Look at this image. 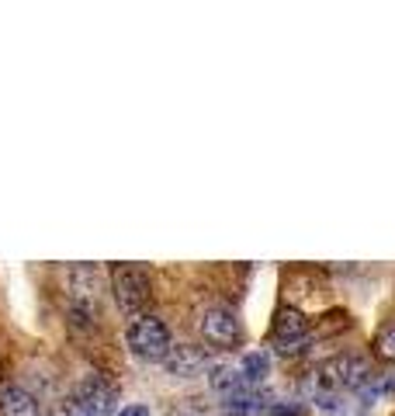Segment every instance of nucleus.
<instances>
[{
	"label": "nucleus",
	"mask_w": 395,
	"mask_h": 416,
	"mask_svg": "<svg viewBox=\"0 0 395 416\" xmlns=\"http://www.w3.org/2000/svg\"><path fill=\"white\" fill-rule=\"evenodd\" d=\"M170 330L163 326V319L157 316H142V319H135L129 330V350L135 358H142V361H167V354H170Z\"/></svg>",
	"instance_id": "nucleus-1"
},
{
	"label": "nucleus",
	"mask_w": 395,
	"mask_h": 416,
	"mask_svg": "<svg viewBox=\"0 0 395 416\" xmlns=\"http://www.w3.org/2000/svg\"><path fill=\"white\" fill-rule=\"evenodd\" d=\"M371 382H374V375H371V364L364 358H357V354H340V358H333V361L326 364L322 371H319V385H347V389H368Z\"/></svg>",
	"instance_id": "nucleus-2"
},
{
	"label": "nucleus",
	"mask_w": 395,
	"mask_h": 416,
	"mask_svg": "<svg viewBox=\"0 0 395 416\" xmlns=\"http://www.w3.org/2000/svg\"><path fill=\"white\" fill-rule=\"evenodd\" d=\"M111 281H115V298H118V309L125 316H135L142 312V306L149 302V278L139 271V267H115L111 271Z\"/></svg>",
	"instance_id": "nucleus-3"
},
{
	"label": "nucleus",
	"mask_w": 395,
	"mask_h": 416,
	"mask_svg": "<svg viewBox=\"0 0 395 416\" xmlns=\"http://www.w3.org/2000/svg\"><path fill=\"white\" fill-rule=\"evenodd\" d=\"M201 337L209 343H215V347H236L239 319L229 309H222V306H211L205 312V319H201Z\"/></svg>",
	"instance_id": "nucleus-4"
},
{
	"label": "nucleus",
	"mask_w": 395,
	"mask_h": 416,
	"mask_svg": "<svg viewBox=\"0 0 395 416\" xmlns=\"http://www.w3.org/2000/svg\"><path fill=\"white\" fill-rule=\"evenodd\" d=\"M73 395L90 410V416H111L115 413V402H118L115 389L107 385L101 375H87L77 389H73Z\"/></svg>",
	"instance_id": "nucleus-5"
},
{
	"label": "nucleus",
	"mask_w": 395,
	"mask_h": 416,
	"mask_svg": "<svg viewBox=\"0 0 395 416\" xmlns=\"http://www.w3.org/2000/svg\"><path fill=\"white\" fill-rule=\"evenodd\" d=\"M274 337H278V350L281 354H298L305 347V319H302V312H295V309L278 312Z\"/></svg>",
	"instance_id": "nucleus-6"
},
{
	"label": "nucleus",
	"mask_w": 395,
	"mask_h": 416,
	"mask_svg": "<svg viewBox=\"0 0 395 416\" xmlns=\"http://www.w3.org/2000/svg\"><path fill=\"white\" fill-rule=\"evenodd\" d=\"M167 371L170 375H181V378H191V375H198V371H205L209 368V358H205V350L201 347H191V343H181V347H170V354H167Z\"/></svg>",
	"instance_id": "nucleus-7"
},
{
	"label": "nucleus",
	"mask_w": 395,
	"mask_h": 416,
	"mask_svg": "<svg viewBox=\"0 0 395 416\" xmlns=\"http://www.w3.org/2000/svg\"><path fill=\"white\" fill-rule=\"evenodd\" d=\"M263 410H267V399H263L260 389L243 385V389L226 395V413L229 416H260Z\"/></svg>",
	"instance_id": "nucleus-8"
},
{
	"label": "nucleus",
	"mask_w": 395,
	"mask_h": 416,
	"mask_svg": "<svg viewBox=\"0 0 395 416\" xmlns=\"http://www.w3.org/2000/svg\"><path fill=\"white\" fill-rule=\"evenodd\" d=\"M0 413L4 416H38V402L28 389H18V385H7L0 392Z\"/></svg>",
	"instance_id": "nucleus-9"
},
{
	"label": "nucleus",
	"mask_w": 395,
	"mask_h": 416,
	"mask_svg": "<svg viewBox=\"0 0 395 416\" xmlns=\"http://www.w3.org/2000/svg\"><path fill=\"white\" fill-rule=\"evenodd\" d=\"M209 385L215 392H222V395H229V392L243 389L246 382H243V375H239V364H211Z\"/></svg>",
	"instance_id": "nucleus-10"
},
{
	"label": "nucleus",
	"mask_w": 395,
	"mask_h": 416,
	"mask_svg": "<svg viewBox=\"0 0 395 416\" xmlns=\"http://www.w3.org/2000/svg\"><path fill=\"white\" fill-rule=\"evenodd\" d=\"M267 371H270V364H267V354H257V350H250V354H243L239 358V375H243V382L253 389L257 382L267 378Z\"/></svg>",
	"instance_id": "nucleus-11"
},
{
	"label": "nucleus",
	"mask_w": 395,
	"mask_h": 416,
	"mask_svg": "<svg viewBox=\"0 0 395 416\" xmlns=\"http://www.w3.org/2000/svg\"><path fill=\"white\" fill-rule=\"evenodd\" d=\"M389 392H395V375H389V378H374L368 389H364V395L374 399V395H389Z\"/></svg>",
	"instance_id": "nucleus-12"
},
{
	"label": "nucleus",
	"mask_w": 395,
	"mask_h": 416,
	"mask_svg": "<svg viewBox=\"0 0 395 416\" xmlns=\"http://www.w3.org/2000/svg\"><path fill=\"white\" fill-rule=\"evenodd\" d=\"M63 416H90V410H87V406L80 402L77 395H70V399L63 402Z\"/></svg>",
	"instance_id": "nucleus-13"
},
{
	"label": "nucleus",
	"mask_w": 395,
	"mask_h": 416,
	"mask_svg": "<svg viewBox=\"0 0 395 416\" xmlns=\"http://www.w3.org/2000/svg\"><path fill=\"white\" fill-rule=\"evenodd\" d=\"M378 350H381L385 358H395V326H389V330L381 333V340H378Z\"/></svg>",
	"instance_id": "nucleus-14"
},
{
	"label": "nucleus",
	"mask_w": 395,
	"mask_h": 416,
	"mask_svg": "<svg viewBox=\"0 0 395 416\" xmlns=\"http://www.w3.org/2000/svg\"><path fill=\"white\" fill-rule=\"evenodd\" d=\"M267 416H298V406H291V402H281V406H270Z\"/></svg>",
	"instance_id": "nucleus-15"
},
{
	"label": "nucleus",
	"mask_w": 395,
	"mask_h": 416,
	"mask_svg": "<svg viewBox=\"0 0 395 416\" xmlns=\"http://www.w3.org/2000/svg\"><path fill=\"white\" fill-rule=\"evenodd\" d=\"M118 416H149V410L146 406H129L125 413H118Z\"/></svg>",
	"instance_id": "nucleus-16"
}]
</instances>
